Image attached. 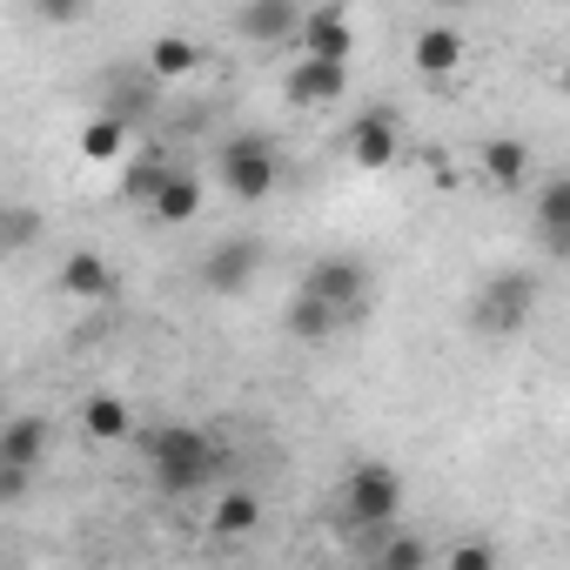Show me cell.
I'll list each match as a JSON object with an SVG mask.
<instances>
[{"instance_id": "cell-1", "label": "cell", "mask_w": 570, "mask_h": 570, "mask_svg": "<svg viewBox=\"0 0 570 570\" xmlns=\"http://www.w3.org/2000/svg\"><path fill=\"white\" fill-rule=\"evenodd\" d=\"M135 443H141V456L168 497H188L215 476V436L195 423H155V430H135Z\"/></svg>"}, {"instance_id": "cell-2", "label": "cell", "mask_w": 570, "mask_h": 570, "mask_svg": "<svg viewBox=\"0 0 570 570\" xmlns=\"http://www.w3.org/2000/svg\"><path fill=\"white\" fill-rule=\"evenodd\" d=\"M215 175H222V188H228L242 208H255V202L275 195V181H282V155H275L268 135L242 128V135H228V141L215 148Z\"/></svg>"}, {"instance_id": "cell-3", "label": "cell", "mask_w": 570, "mask_h": 570, "mask_svg": "<svg viewBox=\"0 0 570 570\" xmlns=\"http://www.w3.org/2000/svg\"><path fill=\"white\" fill-rule=\"evenodd\" d=\"M537 275L530 268H497L490 282H483V296L470 303V330L476 336H517L530 316H537Z\"/></svg>"}, {"instance_id": "cell-4", "label": "cell", "mask_w": 570, "mask_h": 570, "mask_svg": "<svg viewBox=\"0 0 570 570\" xmlns=\"http://www.w3.org/2000/svg\"><path fill=\"white\" fill-rule=\"evenodd\" d=\"M303 296L330 303L336 309V330H356L370 316V262L363 255H323V262H309Z\"/></svg>"}, {"instance_id": "cell-5", "label": "cell", "mask_w": 570, "mask_h": 570, "mask_svg": "<svg viewBox=\"0 0 570 570\" xmlns=\"http://www.w3.org/2000/svg\"><path fill=\"white\" fill-rule=\"evenodd\" d=\"M396 510H403V476L390 470V463H356L350 476H343V523L350 530H390L396 523Z\"/></svg>"}, {"instance_id": "cell-6", "label": "cell", "mask_w": 570, "mask_h": 570, "mask_svg": "<svg viewBox=\"0 0 570 570\" xmlns=\"http://www.w3.org/2000/svg\"><path fill=\"white\" fill-rule=\"evenodd\" d=\"M262 262H268V248H262L255 235H228V242H215V248H208V262L195 268V282H202L208 296H242L248 282H255V268H262Z\"/></svg>"}, {"instance_id": "cell-7", "label": "cell", "mask_w": 570, "mask_h": 570, "mask_svg": "<svg viewBox=\"0 0 570 570\" xmlns=\"http://www.w3.org/2000/svg\"><path fill=\"white\" fill-rule=\"evenodd\" d=\"M296 48H303V61H330V68H350V55H356V21L336 8H309L303 14V28H296Z\"/></svg>"}, {"instance_id": "cell-8", "label": "cell", "mask_w": 570, "mask_h": 570, "mask_svg": "<svg viewBox=\"0 0 570 570\" xmlns=\"http://www.w3.org/2000/svg\"><path fill=\"white\" fill-rule=\"evenodd\" d=\"M396 155H403V135H396V115H390V108H370V115L350 121V161H356V168L376 175V168H390Z\"/></svg>"}, {"instance_id": "cell-9", "label": "cell", "mask_w": 570, "mask_h": 570, "mask_svg": "<svg viewBox=\"0 0 570 570\" xmlns=\"http://www.w3.org/2000/svg\"><path fill=\"white\" fill-rule=\"evenodd\" d=\"M61 296H75V303H108L115 289H121V275H115V262L108 255H95V248H75L68 262H61Z\"/></svg>"}, {"instance_id": "cell-10", "label": "cell", "mask_w": 570, "mask_h": 570, "mask_svg": "<svg viewBox=\"0 0 570 570\" xmlns=\"http://www.w3.org/2000/svg\"><path fill=\"white\" fill-rule=\"evenodd\" d=\"M296 28H303V8H296V0H248V8H235V35H242V41H262V48L296 41Z\"/></svg>"}, {"instance_id": "cell-11", "label": "cell", "mask_w": 570, "mask_h": 570, "mask_svg": "<svg viewBox=\"0 0 570 570\" xmlns=\"http://www.w3.org/2000/svg\"><path fill=\"white\" fill-rule=\"evenodd\" d=\"M463 28H450V21H430L416 41H410V61H416V75H430V81H450L456 68H463Z\"/></svg>"}, {"instance_id": "cell-12", "label": "cell", "mask_w": 570, "mask_h": 570, "mask_svg": "<svg viewBox=\"0 0 570 570\" xmlns=\"http://www.w3.org/2000/svg\"><path fill=\"white\" fill-rule=\"evenodd\" d=\"M343 88H350V68H330V61H296L289 81H282V95L296 108H330V101H343Z\"/></svg>"}, {"instance_id": "cell-13", "label": "cell", "mask_w": 570, "mask_h": 570, "mask_svg": "<svg viewBox=\"0 0 570 570\" xmlns=\"http://www.w3.org/2000/svg\"><path fill=\"white\" fill-rule=\"evenodd\" d=\"M48 443H55L48 416H8L0 423V463H14V470H41Z\"/></svg>"}, {"instance_id": "cell-14", "label": "cell", "mask_w": 570, "mask_h": 570, "mask_svg": "<svg viewBox=\"0 0 570 570\" xmlns=\"http://www.w3.org/2000/svg\"><path fill=\"white\" fill-rule=\"evenodd\" d=\"M148 215H155L161 228H188V222L202 215V175H195V168H175V175L161 181V195L148 202Z\"/></svg>"}, {"instance_id": "cell-15", "label": "cell", "mask_w": 570, "mask_h": 570, "mask_svg": "<svg viewBox=\"0 0 570 570\" xmlns=\"http://www.w3.org/2000/svg\"><path fill=\"white\" fill-rule=\"evenodd\" d=\"M141 61H148L155 81H188V75H202L208 55H202V41H188V35H155Z\"/></svg>"}, {"instance_id": "cell-16", "label": "cell", "mask_w": 570, "mask_h": 570, "mask_svg": "<svg viewBox=\"0 0 570 570\" xmlns=\"http://www.w3.org/2000/svg\"><path fill=\"white\" fill-rule=\"evenodd\" d=\"M537 235H543V248H550L557 262L570 255V181H563V175H550L543 195H537Z\"/></svg>"}, {"instance_id": "cell-17", "label": "cell", "mask_w": 570, "mask_h": 570, "mask_svg": "<svg viewBox=\"0 0 570 570\" xmlns=\"http://www.w3.org/2000/svg\"><path fill=\"white\" fill-rule=\"evenodd\" d=\"M476 161H483L490 188H523V175H530V141L497 135V141H483V148H476Z\"/></svg>"}, {"instance_id": "cell-18", "label": "cell", "mask_w": 570, "mask_h": 570, "mask_svg": "<svg viewBox=\"0 0 570 570\" xmlns=\"http://www.w3.org/2000/svg\"><path fill=\"white\" fill-rule=\"evenodd\" d=\"M168 175H175V161H168L161 148H141V155H128V161H121V195L148 208V202L161 195V181H168Z\"/></svg>"}, {"instance_id": "cell-19", "label": "cell", "mask_w": 570, "mask_h": 570, "mask_svg": "<svg viewBox=\"0 0 570 570\" xmlns=\"http://www.w3.org/2000/svg\"><path fill=\"white\" fill-rule=\"evenodd\" d=\"M81 430H88L95 443H128V436H135V410H128L121 396H88V403H81Z\"/></svg>"}, {"instance_id": "cell-20", "label": "cell", "mask_w": 570, "mask_h": 570, "mask_svg": "<svg viewBox=\"0 0 570 570\" xmlns=\"http://www.w3.org/2000/svg\"><path fill=\"white\" fill-rule=\"evenodd\" d=\"M370 543H376V557H370L376 570H430V543L416 530H376Z\"/></svg>"}, {"instance_id": "cell-21", "label": "cell", "mask_w": 570, "mask_h": 570, "mask_svg": "<svg viewBox=\"0 0 570 570\" xmlns=\"http://www.w3.org/2000/svg\"><path fill=\"white\" fill-rule=\"evenodd\" d=\"M255 523H262V497H255V490H222L208 530H215V537H255Z\"/></svg>"}, {"instance_id": "cell-22", "label": "cell", "mask_w": 570, "mask_h": 570, "mask_svg": "<svg viewBox=\"0 0 570 570\" xmlns=\"http://www.w3.org/2000/svg\"><path fill=\"white\" fill-rule=\"evenodd\" d=\"M81 161H128V128L108 115H88L81 128Z\"/></svg>"}, {"instance_id": "cell-23", "label": "cell", "mask_w": 570, "mask_h": 570, "mask_svg": "<svg viewBox=\"0 0 570 570\" xmlns=\"http://www.w3.org/2000/svg\"><path fill=\"white\" fill-rule=\"evenodd\" d=\"M289 336H296V343H330V336H336V309L296 289V303H289Z\"/></svg>"}, {"instance_id": "cell-24", "label": "cell", "mask_w": 570, "mask_h": 570, "mask_svg": "<svg viewBox=\"0 0 570 570\" xmlns=\"http://www.w3.org/2000/svg\"><path fill=\"white\" fill-rule=\"evenodd\" d=\"M41 235V215L35 208H0V255H8V248H28Z\"/></svg>"}, {"instance_id": "cell-25", "label": "cell", "mask_w": 570, "mask_h": 570, "mask_svg": "<svg viewBox=\"0 0 570 570\" xmlns=\"http://www.w3.org/2000/svg\"><path fill=\"white\" fill-rule=\"evenodd\" d=\"M443 570H497V550L483 543V537H463L456 550H450V563Z\"/></svg>"}, {"instance_id": "cell-26", "label": "cell", "mask_w": 570, "mask_h": 570, "mask_svg": "<svg viewBox=\"0 0 570 570\" xmlns=\"http://www.w3.org/2000/svg\"><path fill=\"white\" fill-rule=\"evenodd\" d=\"M35 490V470H14V463H0V503H21Z\"/></svg>"}, {"instance_id": "cell-27", "label": "cell", "mask_w": 570, "mask_h": 570, "mask_svg": "<svg viewBox=\"0 0 570 570\" xmlns=\"http://www.w3.org/2000/svg\"><path fill=\"white\" fill-rule=\"evenodd\" d=\"M41 21L68 28V21H88V8H68V0H48V8H41Z\"/></svg>"}, {"instance_id": "cell-28", "label": "cell", "mask_w": 570, "mask_h": 570, "mask_svg": "<svg viewBox=\"0 0 570 570\" xmlns=\"http://www.w3.org/2000/svg\"><path fill=\"white\" fill-rule=\"evenodd\" d=\"M356 570H376V563H356Z\"/></svg>"}]
</instances>
